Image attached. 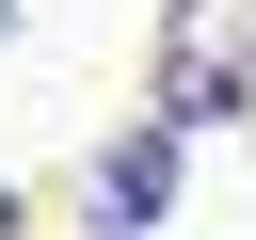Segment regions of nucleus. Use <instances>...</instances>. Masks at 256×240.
<instances>
[{
    "mask_svg": "<svg viewBox=\"0 0 256 240\" xmlns=\"http://www.w3.org/2000/svg\"><path fill=\"white\" fill-rule=\"evenodd\" d=\"M240 48H256V0H208V32L176 16V128L192 112H240Z\"/></svg>",
    "mask_w": 256,
    "mask_h": 240,
    "instance_id": "nucleus-1",
    "label": "nucleus"
},
{
    "mask_svg": "<svg viewBox=\"0 0 256 240\" xmlns=\"http://www.w3.org/2000/svg\"><path fill=\"white\" fill-rule=\"evenodd\" d=\"M160 192H176V144H96V176H80V208L128 240V224H160Z\"/></svg>",
    "mask_w": 256,
    "mask_h": 240,
    "instance_id": "nucleus-2",
    "label": "nucleus"
},
{
    "mask_svg": "<svg viewBox=\"0 0 256 240\" xmlns=\"http://www.w3.org/2000/svg\"><path fill=\"white\" fill-rule=\"evenodd\" d=\"M0 240H16V192H0Z\"/></svg>",
    "mask_w": 256,
    "mask_h": 240,
    "instance_id": "nucleus-3",
    "label": "nucleus"
},
{
    "mask_svg": "<svg viewBox=\"0 0 256 240\" xmlns=\"http://www.w3.org/2000/svg\"><path fill=\"white\" fill-rule=\"evenodd\" d=\"M0 32H16V0H0Z\"/></svg>",
    "mask_w": 256,
    "mask_h": 240,
    "instance_id": "nucleus-4",
    "label": "nucleus"
}]
</instances>
